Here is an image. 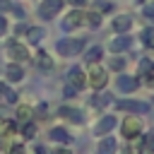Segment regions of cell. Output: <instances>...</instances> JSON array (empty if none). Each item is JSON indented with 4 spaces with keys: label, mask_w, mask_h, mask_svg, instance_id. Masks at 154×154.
Here are the masks:
<instances>
[{
    "label": "cell",
    "mask_w": 154,
    "mask_h": 154,
    "mask_svg": "<svg viewBox=\"0 0 154 154\" xmlns=\"http://www.w3.org/2000/svg\"><path fill=\"white\" fill-rule=\"evenodd\" d=\"M31 116H34V111H31L29 106H19V108H17V118H19V120H29Z\"/></svg>",
    "instance_id": "cell-26"
},
{
    "label": "cell",
    "mask_w": 154,
    "mask_h": 154,
    "mask_svg": "<svg viewBox=\"0 0 154 154\" xmlns=\"http://www.w3.org/2000/svg\"><path fill=\"white\" fill-rule=\"evenodd\" d=\"M43 36H46V29H43V26H26V29H24V38H26L29 43H41Z\"/></svg>",
    "instance_id": "cell-12"
},
{
    "label": "cell",
    "mask_w": 154,
    "mask_h": 154,
    "mask_svg": "<svg viewBox=\"0 0 154 154\" xmlns=\"http://www.w3.org/2000/svg\"><path fill=\"white\" fill-rule=\"evenodd\" d=\"M130 43H132V38H130L128 34H116V38L108 43V51L116 53V55H120V53H125V51L130 48Z\"/></svg>",
    "instance_id": "cell-10"
},
{
    "label": "cell",
    "mask_w": 154,
    "mask_h": 154,
    "mask_svg": "<svg viewBox=\"0 0 154 154\" xmlns=\"http://www.w3.org/2000/svg\"><path fill=\"white\" fill-rule=\"evenodd\" d=\"M55 154H70V152H65V149H58V152H55Z\"/></svg>",
    "instance_id": "cell-35"
},
{
    "label": "cell",
    "mask_w": 154,
    "mask_h": 154,
    "mask_svg": "<svg viewBox=\"0 0 154 154\" xmlns=\"http://www.w3.org/2000/svg\"><path fill=\"white\" fill-rule=\"evenodd\" d=\"M58 116H60V118H65V120H72V123H82V118H79V111H77V108H67V106H63V108L58 111Z\"/></svg>",
    "instance_id": "cell-17"
},
{
    "label": "cell",
    "mask_w": 154,
    "mask_h": 154,
    "mask_svg": "<svg viewBox=\"0 0 154 154\" xmlns=\"http://www.w3.org/2000/svg\"><path fill=\"white\" fill-rule=\"evenodd\" d=\"M75 91H77V89H75V87H70V84H65V89H63V94H65L67 99H70V96H75Z\"/></svg>",
    "instance_id": "cell-31"
},
{
    "label": "cell",
    "mask_w": 154,
    "mask_h": 154,
    "mask_svg": "<svg viewBox=\"0 0 154 154\" xmlns=\"http://www.w3.org/2000/svg\"><path fill=\"white\" fill-rule=\"evenodd\" d=\"M140 41H142L144 46L154 48V26H147V29H142V34H140Z\"/></svg>",
    "instance_id": "cell-22"
},
{
    "label": "cell",
    "mask_w": 154,
    "mask_h": 154,
    "mask_svg": "<svg viewBox=\"0 0 154 154\" xmlns=\"http://www.w3.org/2000/svg\"><path fill=\"white\" fill-rule=\"evenodd\" d=\"M67 84H70V87H75L77 91H79V89H84V87H87V72H84L79 65L70 67V72H67Z\"/></svg>",
    "instance_id": "cell-7"
},
{
    "label": "cell",
    "mask_w": 154,
    "mask_h": 154,
    "mask_svg": "<svg viewBox=\"0 0 154 154\" xmlns=\"http://www.w3.org/2000/svg\"><path fill=\"white\" fill-rule=\"evenodd\" d=\"M94 10L103 14V12H108V10H111V2H106V0H96V2H94Z\"/></svg>",
    "instance_id": "cell-27"
},
{
    "label": "cell",
    "mask_w": 154,
    "mask_h": 154,
    "mask_svg": "<svg viewBox=\"0 0 154 154\" xmlns=\"http://www.w3.org/2000/svg\"><path fill=\"white\" fill-rule=\"evenodd\" d=\"M154 75V63L149 60V58H144V60H140V77H152Z\"/></svg>",
    "instance_id": "cell-21"
},
{
    "label": "cell",
    "mask_w": 154,
    "mask_h": 154,
    "mask_svg": "<svg viewBox=\"0 0 154 154\" xmlns=\"http://www.w3.org/2000/svg\"><path fill=\"white\" fill-rule=\"evenodd\" d=\"M132 17L130 14H116L113 19H111V29H113V34H128L130 29H132Z\"/></svg>",
    "instance_id": "cell-9"
},
{
    "label": "cell",
    "mask_w": 154,
    "mask_h": 154,
    "mask_svg": "<svg viewBox=\"0 0 154 154\" xmlns=\"http://www.w3.org/2000/svg\"><path fill=\"white\" fill-rule=\"evenodd\" d=\"M116 108H118V111H125V113H130V116H137V113L149 111V106H147L144 101H132V99L118 101V103H116Z\"/></svg>",
    "instance_id": "cell-8"
},
{
    "label": "cell",
    "mask_w": 154,
    "mask_h": 154,
    "mask_svg": "<svg viewBox=\"0 0 154 154\" xmlns=\"http://www.w3.org/2000/svg\"><path fill=\"white\" fill-rule=\"evenodd\" d=\"M123 154H135V149H132V147H125V149H123Z\"/></svg>",
    "instance_id": "cell-34"
},
{
    "label": "cell",
    "mask_w": 154,
    "mask_h": 154,
    "mask_svg": "<svg viewBox=\"0 0 154 154\" xmlns=\"http://www.w3.org/2000/svg\"><path fill=\"white\" fill-rule=\"evenodd\" d=\"M12 10H14V5L10 0H0V12H12Z\"/></svg>",
    "instance_id": "cell-29"
},
{
    "label": "cell",
    "mask_w": 154,
    "mask_h": 154,
    "mask_svg": "<svg viewBox=\"0 0 154 154\" xmlns=\"http://www.w3.org/2000/svg\"><path fill=\"white\" fill-rule=\"evenodd\" d=\"M82 53H84V60H87L89 65H94V63L101 60V55H103V46H89V48H84Z\"/></svg>",
    "instance_id": "cell-14"
},
{
    "label": "cell",
    "mask_w": 154,
    "mask_h": 154,
    "mask_svg": "<svg viewBox=\"0 0 154 154\" xmlns=\"http://www.w3.org/2000/svg\"><path fill=\"white\" fill-rule=\"evenodd\" d=\"M116 140L113 137H106V140H101L99 142V154H116Z\"/></svg>",
    "instance_id": "cell-19"
},
{
    "label": "cell",
    "mask_w": 154,
    "mask_h": 154,
    "mask_svg": "<svg viewBox=\"0 0 154 154\" xmlns=\"http://www.w3.org/2000/svg\"><path fill=\"white\" fill-rule=\"evenodd\" d=\"M125 63H128V58L116 55V58H111V60H108V67H111V70H116V72H120V70L125 67Z\"/></svg>",
    "instance_id": "cell-23"
},
{
    "label": "cell",
    "mask_w": 154,
    "mask_h": 154,
    "mask_svg": "<svg viewBox=\"0 0 154 154\" xmlns=\"http://www.w3.org/2000/svg\"><path fill=\"white\" fill-rule=\"evenodd\" d=\"M142 149H144V154H154V132H147V135H144Z\"/></svg>",
    "instance_id": "cell-24"
},
{
    "label": "cell",
    "mask_w": 154,
    "mask_h": 154,
    "mask_svg": "<svg viewBox=\"0 0 154 154\" xmlns=\"http://www.w3.org/2000/svg\"><path fill=\"white\" fill-rule=\"evenodd\" d=\"M5 55L10 58V63H26V60L31 58L29 46H26V43H22V41H17V38H12V41L7 43Z\"/></svg>",
    "instance_id": "cell-2"
},
{
    "label": "cell",
    "mask_w": 154,
    "mask_h": 154,
    "mask_svg": "<svg viewBox=\"0 0 154 154\" xmlns=\"http://www.w3.org/2000/svg\"><path fill=\"white\" fill-rule=\"evenodd\" d=\"M34 63L38 65V70H51V67H53V58H51L46 51H38L36 58H34Z\"/></svg>",
    "instance_id": "cell-16"
},
{
    "label": "cell",
    "mask_w": 154,
    "mask_h": 154,
    "mask_svg": "<svg viewBox=\"0 0 154 154\" xmlns=\"http://www.w3.org/2000/svg\"><path fill=\"white\" fill-rule=\"evenodd\" d=\"M65 7V0H41L38 2V17L41 19H53L63 12Z\"/></svg>",
    "instance_id": "cell-5"
},
{
    "label": "cell",
    "mask_w": 154,
    "mask_h": 154,
    "mask_svg": "<svg viewBox=\"0 0 154 154\" xmlns=\"http://www.w3.org/2000/svg\"><path fill=\"white\" fill-rule=\"evenodd\" d=\"M10 154H24V147H22V144H14V147L10 149Z\"/></svg>",
    "instance_id": "cell-33"
},
{
    "label": "cell",
    "mask_w": 154,
    "mask_h": 154,
    "mask_svg": "<svg viewBox=\"0 0 154 154\" xmlns=\"http://www.w3.org/2000/svg\"><path fill=\"white\" fill-rule=\"evenodd\" d=\"M34 132H36V125H34V123L24 125V137H34Z\"/></svg>",
    "instance_id": "cell-30"
},
{
    "label": "cell",
    "mask_w": 154,
    "mask_h": 154,
    "mask_svg": "<svg viewBox=\"0 0 154 154\" xmlns=\"http://www.w3.org/2000/svg\"><path fill=\"white\" fill-rule=\"evenodd\" d=\"M89 2H91V0H67V5H72L75 10H84Z\"/></svg>",
    "instance_id": "cell-28"
},
{
    "label": "cell",
    "mask_w": 154,
    "mask_h": 154,
    "mask_svg": "<svg viewBox=\"0 0 154 154\" xmlns=\"http://www.w3.org/2000/svg\"><path fill=\"white\" fill-rule=\"evenodd\" d=\"M137 87H140V82L135 77H128V75H120L118 77V89L120 91H135Z\"/></svg>",
    "instance_id": "cell-15"
},
{
    "label": "cell",
    "mask_w": 154,
    "mask_h": 154,
    "mask_svg": "<svg viewBox=\"0 0 154 154\" xmlns=\"http://www.w3.org/2000/svg\"><path fill=\"white\" fill-rule=\"evenodd\" d=\"M120 132L125 140H137L142 135V120L137 116H125V120L120 123Z\"/></svg>",
    "instance_id": "cell-4"
},
{
    "label": "cell",
    "mask_w": 154,
    "mask_h": 154,
    "mask_svg": "<svg viewBox=\"0 0 154 154\" xmlns=\"http://www.w3.org/2000/svg\"><path fill=\"white\" fill-rule=\"evenodd\" d=\"M5 77H7L10 82H22V79H24V67H22V63H7V65H5Z\"/></svg>",
    "instance_id": "cell-11"
},
{
    "label": "cell",
    "mask_w": 154,
    "mask_h": 154,
    "mask_svg": "<svg viewBox=\"0 0 154 154\" xmlns=\"http://www.w3.org/2000/svg\"><path fill=\"white\" fill-rule=\"evenodd\" d=\"M101 19H103L101 12H96V10H84V26L99 29V26H101Z\"/></svg>",
    "instance_id": "cell-13"
},
{
    "label": "cell",
    "mask_w": 154,
    "mask_h": 154,
    "mask_svg": "<svg viewBox=\"0 0 154 154\" xmlns=\"http://www.w3.org/2000/svg\"><path fill=\"white\" fill-rule=\"evenodd\" d=\"M84 46H87V41L82 36H70V38H60L58 46H55V51L63 58H72V55H79L84 51Z\"/></svg>",
    "instance_id": "cell-1"
},
{
    "label": "cell",
    "mask_w": 154,
    "mask_h": 154,
    "mask_svg": "<svg viewBox=\"0 0 154 154\" xmlns=\"http://www.w3.org/2000/svg\"><path fill=\"white\" fill-rule=\"evenodd\" d=\"M60 26H63V31H75V29L84 26V10H75V7H72V10L63 17Z\"/></svg>",
    "instance_id": "cell-6"
},
{
    "label": "cell",
    "mask_w": 154,
    "mask_h": 154,
    "mask_svg": "<svg viewBox=\"0 0 154 154\" xmlns=\"http://www.w3.org/2000/svg\"><path fill=\"white\" fill-rule=\"evenodd\" d=\"M142 14H144V19H154V0H147L142 5Z\"/></svg>",
    "instance_id": "cell-25"
},
{
    "label": "cell",
    "mask_w": 154,
    "mask_h": 154,
    "mask_svg": "<svg viewBox=\"0 0 154 154\" xmlns=\"http://www.w3.org/2000/svg\"><path fill=\"white\" fill-rule=\"evenodd\" d=\"M113 125H116V118H113V116H106V118L99 120V125L94 128V132H96V135H103V132H108Z\"/></svg>",
    "instance_id": "cell-18"
},
{
    "label": "cell",
    "mask_w": 154,
    "mask_h": 154,
    "mask_svg": "<svg viewBox=\"0 0 154 154\" xmlns=\"http://www.w3.org/2000/svg\"><path fill=\"white\" fill-rule=\"evenodd\" d=\"M106 82H108V70L106 67H101L99 63H94V65H89V70H87V84L91 87V89H103L106 87Z\"/></svg>",
    "instance_id": "cell-3"
},
{
    "label": "cell",
    "mask_w": 154,
    "mask_h": 154,
    "mask_svg": "<svg viewBox=\"0 0 154 154\" xmlns=\"http://www.w3.org/2000/svg\"><path fill=\"white\" fill-rule=\"evenodd\" d=\"M5 31H7V19H5L2 14H0V36H2Z\"/></svg>",
    "instance_id": "cell-32"
},
{
    "label": "cell",
    "mask_w": 154,
    "mask_h": 154,
    "mask_svg": "<svg viewBox=\"0 0 154 154\" xmlns=\"http://www.w3.org/2000/svg\"><path fill=\"white\" fill-rule=\"evenodd\" d=\"M51 140H53V142H63V144H67L72 137L67 135V130H63V128H53V130H51Z\"/></svg>",
    "instance_id": "cell-20"
}]
</instances>
